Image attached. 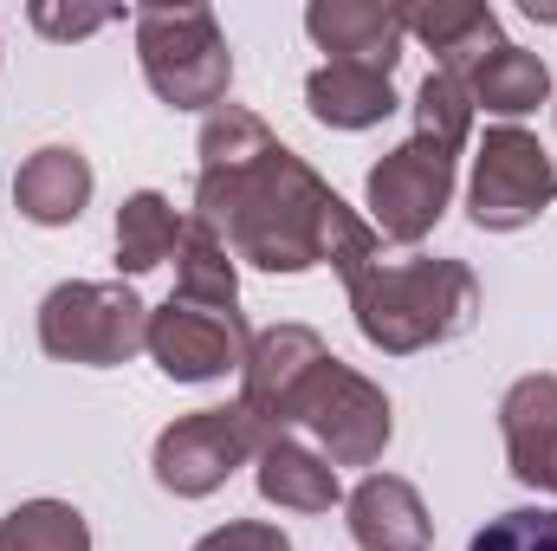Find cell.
I'll return each instance as SVG.
<instances>
[{"mask_svg": "<svg viewBox=\"0 0 557 551\" xmlns=\"http://www.w3.org/2000/svg\"><path fill=\"white\" fill-rule=\"evenodd\" d=\"M182 215H175V201L169 195H156V188H137L124 208H117V267L124 273H149V267H162L175 247H182Z\"/></svg>", "mask_w": 557, "mask_h": 551, "instance_id": "19", "label": "cell"}, {"mask_svg": "<svg viewBox=\"0 0 557 551\" xmlns=\"http://www.w3.org/2000/svg\"><path fill=\"white\" fill-rule=\"evenodd\" d=\"M195 551H292V539L267 519H234V526H214Z\"/></svg>", "mask_w": 557, "mask_h": 551, "instance_id": "24", "label": "cell"}, {"mask_svg": "<svg viewBox=\"0 0 557 551\" xmlns=\"http://www.w3.org/2000/svg\"><path fill=\"white\" fill-rule=\"evenodd\" d=\"M416 137L434 143V149H447V156H460L467 137H473V98H467V85L460 78H447V72H428L416 91Z\"/></svg>", "mask_w": 557, "mask_h": 551, "instance_id": "22", "label": "cell"}, {"mask_svg": "<svg viewBox=\"0 0 557 551\" xmlns=\"http://www.w3.org/2000/svg\"><path fill=\"white\" fill-rule=\"evenodd\" d=\"M396 85L383 72H363V65H318L305 78V111L324 124V131H370L396 111Z\"/></svg>", "mask_w": 557, "mask_h": 551, "instance_id": "17", "label": "cell"}, {"mask_svg": "<svg viewBox=\"0 0 557 551\" xmlns=\"http://www.w3.org/2000/svg\"><path fill=\"white\" fill-rule=\"evenodd\" d=\"M298 428L318 434L331 467H376L396 434V409L363 370H350L344 357H324L298 396Z\"/></svg>", "mask_w": 557, "mask_h": 551, "instance_id": "7", "label": "cell"}, {"mask_svg": "<svg viewBox=\"0 0 557 551\" xmlns=\"http://www.w3.org/2000/svg\"><path fill=\"white\" fill-rule=\"evenodd\" d=\"M350 292V318L363 331V344H376L383 357H416L447 338H460L480 311V279L467 260H434V254H409V260H363L357 273H344Z\"/></svg>", "mask_w": 557, "mask_h": 551, "instance_id": "2", "label": "cell"}, {"mask_svg": "<svg viewBox=\"0 0 557 551\" xmlns=\"http://www.w3.org/2000/svg\"><path fill=\"white\" fill-rule=\"evenodd\" d=\"M525 13L532 20H557V0H525Z\"/></svg>", "mask_w": 557, "mask_h": 551, "instance_id": "26", "label": "cell"}, {"mask_svg": "<svg viewBox=\"0 0 557 551\" xmlns=\"http://www.w3.org/2000/svg\"><path fill=\"white\" fill-rule=\"evenodd\" d=\"M273 441V428H260L240 403L227 409H195V415H175L162 434H156V487L175 493V500H208L227 487L234 467L260 461V448Z\"/></svg>", "mask_w": 557, "mask_h": 551, "instance_id": "5", "label": "cell"}, {"mask_svg": "<svg viewBox=\"0 0 557 551\" xmlns=\"http://www.w3.org/2000/svg\"><path fill=\"white\" fill-rule=\"evenodd\" d=\"M247 344H253L247 311L195 305V298H175V292L149 311V338H143V351L156 357V370L169 383H214V377L247 364Z\"/></svg>", "mask_w": 557, "mask_h": 551, "instance_id": "9", "label": "cell"}, {"mask_svg": "<svg viewBox=\"0 0 557 551\" xmlns=\"http://www.w3.org/2000/svg\"><path fill=\"white\" fill-rule=\"evenodd\" d=\"M33 26L46 33V39H85V33H98V26H111V13H59V7H33Z\"/></svg>", "mask_w": 557, "mask_h": 551, "instance_id": "25", "label": "cell"}, {"mask_svg": "<svg viewBox=\"0 0 557 551\" xmlns=\"http://www.w3.org/2000/svg\"><path fill=\"white\" fill-rule=\"evenodd\" d=\"M363 201H370V228H376L383 241L416 247V241H428V234L441 228V215H447V201H454V156L434 149V143H421V137L396 143V149L370 169Z\"/></svg>", "mask_w": 557, "mask_h": 551, "instance_id": "8", "label": "cell"}, {"mask_svg": "<svg viewBox=\"0 0 557 551\" xmlns=\"http://www.w3.org/2000/svg\"><path fill=\"white\" fill-rule=\"evenodd\" d=\"M467 98H473V111L486 105L493 118H525V111H539V105L552 98V72H545L539 52L499 46V52H486V59L467 72Z\"/></svg>", "mask_w": 557, "mask_h": 551, "instance_id": "18", "label": "cell"}, {"mask_svg": "<svg viewBox=\"0 0 557 551\" xmlns=\"http://www.w3.org/2000/svg\"><path fill=\"white\" fill-rule=\"evenodd\" d=\"M13 208L33 221V228H72L85 208H91V162L65 143H46L33 149L20 169H13Z\"/></svg>", "mask_w": 557, "mask_h": 551, "instance_id": "15", "label": "cell"}, {"mask_svg": "<svg viewBox=\"0 0 557 551\" xmlns=\"http://www.w3.org/2000/svg\"><path fill=\"white\" fill-rule=\"evenodd\" d=\"M253 480H260V500H267V506H285V513H331V506L344 500L337 467H331L318 448L292 441V434H273V441L260 448Z\"/></svg>", "mask_w": 557, "mask_h": 551, "instance_id": "16", "label": "cell"}, {"mask_svg": "<svg viewBox=\"0 0 557 551\" xmlns=\"http://www.w3.org/2000/svg\"><path fill=\"white\" fill-rule=\"evenodd\" d=\"M305 33L331 52V65H363V72H396L403 59V7L383 0H311L305 7Z\"/></svg>", "mask_w": 557, "mask_h": 551, "instance_id": "11", "label": "cell"}, {"mask_svg": "<svg viewBox=\"0 0 557 551\" xmlns=\"http://www.w3.org/2000/svg\"><path fill=\"white\" fill-rule=\"evenodd\" d=\"M557 208V162L545 143L519 124L486 131L473 149V182H467V215L480 234H519L539 215Z\"/></svg>", "mask_w": 557, "mask_h": 551, "instance_id": "6", "label": "cell"}, {"mask_svg": "<svg viewBox=\"0 0 557 551\" xmlns=\"http://www.w3.org/2000/svg\"><path fill=\"white\" fill-rule=\"evenodd\" d=\"M403 33H416L421 46L434 52V72H447L460 85H467V72L486 52L506 46L499 39V13L480 7V0H421V7H403Z\"/></svg>", "mask_w": 557, "mask_h": 551, "instance_id": "13", "label": "cell"}, {"mask_svg": "<svg viewBox=\"0 0 557 551\" xmlns=\"http://www.w3.org/2000/svg\"><path fill=\"white\" fill-rule=\"evenodd\" d=\"M143 78L175 111H221L234 85V52L214 7H143L137 13Z\"/></svg>", "mask_w": 557, "mask_h": 551, "instance_id": "3", "label": "cell"}, {"mask_svg": "<svg viewBox=\"0 0 557 551\" xmlns=\"http://www.w3.org/2000/svg\"><path fill=\"white\" fill-rule=\"evenodd\" d=\"M0 551H91V526L65 500H26L0 519Z\"/></svg>", "mask_w": 557, "mask_h": 551, "instance_id": "21", "label": "cell"}, {"mask_svg": "<svg viewBox=\"0 0 557 551\" xmlns=\"http://www.w3.org/2000/svg\"><path fill=\"white\" fill-rule=\"evenodd\" d=\"M331 357V344L311 331V325H267L253 331L247 344V364H240V409L253 415L260 428H298V396L305 383L318 377V364Z\"/></svg>", "mask_w": 557, "mask_h": 551, "instance_id": "10", "label": "cell"}, {"mask_svg": "<svg viewBox=\"0 0 557 551\" xmlns=\"http://www.w3.org/2000/svg\"><path fill=\"white\" fill-rule=\"evenodd\" d=\"M499 434H506V461L525 487L557 493V377L532 370L506 390L499 403Z\"/></svg>", "mask_w": 557, "mask_h": 551, "instance_id": "12", "label": "cell"}, {"mask_svg": "<svg viewBox=\"0 0 557 551\" xmlns=\"http://www.w3.org/2000/svg\"><path fill=\"white\" fill-rule=\"evenodd\" d=\"M201 175H195V221L221 234V247L260 273H311L337 267L357 273L383 254L376 228L344 208V195L285 143L267 118L221 105L201 124Z\"/></svg>", "mask_w": 557, "mask_h": 551, "instance_id": "1", "label": "cell"}, {"mask_svg": "<svg viewBox=\"0 0 557 551\" xmlns=\"http://www.w3.org/2000/svg\"><path fill=\"white\" fill-rule=\"evenodd\" d=\"M149 338V305L124 279H65L39 298V351L85 370L131 364Z\"/></svg>", "mask_w": 557, "mask_h": 551, "instance_id": "4", "label": "cell"}, {"mask_svg": "<svg viewBox=\"0 0 557 551\" xmlns=\"http://www.w3.org/2000/svg\"><path fill=\"white\" fill-rule=\"evenodd\" d=\"M344 526L363 551H428L434 546V519L421 506V493L403 474H370L357 480V493L344 500Z\"/></svg>", "mask_w": 557, "mask_h": 551, "instance_id": "14", "label": "cell"}, {"mask_svg": "<svg viewBox=\"0 0 557 551\" xmlns=\"http://www.w3.org/2000/svg\"><path fill=\"white\" fill-rule=\"evenodd\" d=\"M175 298L240 311V273H234V254H227L221 234H208L201 221L182 228V247H175Z\"/></svg>", "mask_w": 557, "mask_h": 551, "instance_id": "20", "label": "cell"}, {"mask_svg": "<svg viewBox=\"0 0 557 551\" xmlns=\"http://www.w3.org/2000/svg\"><path fill=\"white\" fill-rule=\"evenodd\" d=\"M467 551H557V513L552 506H512L486 519Z\"/></svg>", "mask_w": 557, "mask_h": 551, "instance_id": "23", "label": "cell"}]
</instances>
